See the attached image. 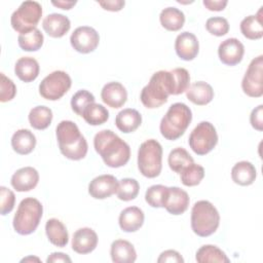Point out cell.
Segmentation results:
<instances>
[{
    "instance_id": "obj_22",
    "label": "cell",
    "mask_w": 263,
    "mask_h": 263,
    "mask_svg": "<svg viewBox=\"0 0 263 263\" xmlns=\"http://www.w3.org/2000/svg\"><path fill=\"white\" fill-rule=\"evenodd\" d=\"M187 99L198 106L208 105L214 99L213 87L204 81H196L189 85L186 90Z\"/></svg>"
},
{
    "instance_id": "obj_9",
    "label": "cell",
    "mask_w": 263,
    "mask_h": 263,
    "mask_svg": "<svg viewBox=\"0 0 263 263\" xmlns=\"http://www.w3.org/2000/svg\"><path fill=\"white\" fill-rule=\"evenodd\" d=\"M188 143L191 150L197 155L210 153L218 143V134L215 126L209 121L199 122L191 132Z\"/></svg>"
},
{
    "instance_id": "obj_5",
    "label": "cell",
    "mask_w": 263,
    "mask_h": 263,
    "mask_svg": "<svg viewBox=\"0 0 263 263\" xmlns=\"http://www.w3.org/2000/svg\"><path fill=\"white\" fill-rule=\"evenodd\" d=\"M43 206L41 202L34 197L24 198L14 214L12 225L16 233L29 235L33 233L42 218Z\"/></svg>"
},
{
    "instance_id": "obj_19",
    "label": "cell",
    "mask_w": 263,
    "mask_h": 263,
    "mask_svg": "<svg viewBox=\"0 0 263 263\" xmlns=\"http://www.w3.org/2000/svg\"><path fill=\"white\" fill-rule=\"evenodd\" d=\"M101 98L108 107L117 109L125 104L127 100V91L120 82L112 81L103 86Z\"/></svg>"
},
{
    "instance_id": "obj_2",
    "label": "cell",
    "mask_w": 263,
    "mask_h": 263,
    "mask_svg": "<svg viewBox=\"0 0 263 263\" xmlns=\"http://www.w3.org/2000/svg\"><path fill=\"white\" fill-rule=\"evenodd\" d=\"M61 153L68 159L80 160L86 156L88 146L77 124L71 120H62L55 128Z\"/></svg>"
},
{
    "instance_id": "obj_8",
    "label": "cell",
    "mask_w": 263,
    "mask_h": 263,
    "mask_svg": "<svg viewBox=\"0 0 263 263\" xmlns=\"http://www.w3.org/2000/svg\"><path fill=\"white\" fill-rule=\"evenodd\" d=\"M42 16V6L37 1H24L10 17L12 29L20 34L36 29Z\"/></svg>"
},
{
    "instance_id": "obj_46",
    "label": "cell",
    "mask_w": 263,
    "mask_h": 263,
    "mask_svg": "<svg viewBox=\"0 0 263 263\" xmlns=\"http://www.w3.org/2000/svg\"><path fill=\"white\" fill-rule=\"evenodd\" d=\"M99 5H101L105 10L109 11H119L125 5L123 0H107V1H98Z\"/></svg>"
},
{
    "instance_id": "obj_11",
    "label": "cell",
    "mask_w": 263,
    "mask_h": 263,
    "mask_svg": "<svg viewBox=\"0 0 263 263\" xmlns=\"http://www.w3.org/2000/svg\"><path fill=\"white\" fill-rule=\"evenodd\" d=\"M243 92L251 98H260L263 95V55L253 59L241 81Z\"/></svg>"
},
{
    "instance_id": "obj_15",
    "label": "cell",
    "mask_w": 263,
    "mask_h": 263,
    "mask_svg": "<svg viewBox=\"0 0 263 263\" xmlns=\"http://www.w3.org/2000/svg\"><path fill=\"white\" fill-rule=\"evenodd\" d=\"M175 50L177 55L183 61L194 60L199 50L197 37L191 32H182L176 38Z\"/></svg>"
},
{
    "instance_id": "obj_32",
    "label": "cell",
    "mask_w": 263,
    "mask_h": 263,
    "mask_svg": "<svg viewBox=\"0 0 263 263\" xmlns=\"http://www.w3.org/2000/svg\"><path fill=\"white\" fill-rule=\"evenodd\" d=\"M195 260L198 263H206V262L229 263L230 262V259L226 256V254L221 249L213 245H204L200 247L195 254Z\"/></svg>"
},
{
    "instance_id": "obj_14",
    "label": "cell",
    "mask_w": 263,
    "mask_h": 263,
    "mask_svg": "<svg viewBox=\"0 0 263 263\" xmlns=\"http://www.w3.org/2000/svg\"><path fill=\"white\" fill-rule=\"evenodd\" d=\"M245 54L243 44L236 38H228L222 41L218 47L220 61L227 66L239 64Z\"/></svg>"
},
{
    "instance_id": "obj_49",
    "label": "cell",
    "mask_w": 263,
    "mask_h": 263,
    "mask_svg": "<svg viewBox=\"0 0 263 263\" xmlns=\"http://www.w3.org/2000/svg\"><path fill=\"white\" fill-rule=\"evenodd\" d=\"M77 3V1H64V0H58V1H51V4L64 9V10H69L71 9L75 4Z\"/></svg>"
},
{
    "instance_id": "obj_35",
    "label": "cell",
    "mask_w": 263,
    "mask_h": 263,
    "mask_svg": "<svg viewBox=\"0 0 263 263\" xmlns=\"http://www.w3.org/2000/svg\"><path fill=\"white\" fill-rule=\"evenodd\" d=\"M82 117L89 125H101L109 119V111L103 105L92 103L83 111Z\"/></svg>"
},
{
    "instance_id": "obj_42",
    "label": "cell",
    "mask_w": 263,
    "mask_h": 263,
    "mask_svg": "<svg viewBox=\"0 0 263 263\" xmlns=\"http://www.w3.org/2000/svg\"><path fill=\"white\" fill-rule=\"evenodd\" d=\"M0 77V101L2 103H5L11 101L15 97L16 86L10 78L4 75V73H1Z\"/></svg>"
},
{
    "instance_id": "obj_38",
    "label": "cell",
    "mask_w": 263,
    "mask_h": 263,
    "mask_svg": "<svg viewBox=\"0 0 263 263\" xmlns=\"http://www.w3.org/2000/svg\"><path fill=\"white\" fill-rule=\"evenodd\" d=\"M173 81V96L185 92L189 87L190 74L185 68H175L171 71Z\"/></svg>"
},
{
    "instance_id": "obj_24",
    "label": "cell",
    "mask_w": 263,
    "mask_h": 263,
    "mask_svg": "<svg viewBox=\"0 0 263 263\" xmlns=\"http://www.w3.org/2000/svg\"><path fill=\"white\" fill-rule=\"evenodd\" d=\"M35 146L36 137L30 129H17L11 137V147L17 154L27 155L34 150Z\"/></svg>"
},
{
    "instance_id": "obj_44",
    "label": "cell",
    "mask_w": 263,
    "mask_h": 263,
    "mask_svg": "<svg viewBox=\"0 0 263 263\" xmlns=\"http://www.w3.org/2000/svg\"><path fill=\"white\" fill-rule=\"evenodd\" d=\"M250 122L256 130H263V105H259L252 110L250 115Z\"/></svg>"
},
{
    "instance_id": "obj_50",
    "label": "cell",
    "mask_w": 263,
    "mask_h": 263,
    "mask_svg": "<svg viewBox=\"0 0 263 263\" xmlns=\"http://www.w3.org/2000/svg\"><path fill=\"white\" fill-rule=\"evenodd\" d=\"M27 261H37V262H40V260L36 257H27V258H24L22 259V262H27Z\"/></svg>"
},
{
    "instance_id": "obj_4",
    "label": "cell",
    "mask_w": 263,
    "mask_h": 263,
    "mask_svg": "<svg viewBox=\"0 0 263 263\" xmlns=\"http://www.w3.org/2000/svg\"><path fill=\"white\" fill-rule=\"evenodd\" d=\"M191 120V109L184 103H175L170 106L165 115L161 118L160 134L166 140H178L184 135Z\"/></svg>"
},
{
    "instance_id": "obj_21",
    "label": "cell",
    "mask_w": 263,
    "mask_h": 263,
    "mask_svg": "<svg viewBox=\"0 0 263 263\" xmlns=\"http://www.w3.org/2000/svg\"><path fill=\"white\" fill-rule=\"evenodd\" d=\"M144 212L138 206H128L121 211L118 223L119 227L124 232H136L144 224Z\"/></svg>"
},
{
    "instance_id": "obj_10",
    "label": "cell",
    "mask_w": 263,
    "mask_h": 263,
    "mask_svg": "<svg viewBox=\"0 0 263 263\" xmlns=\"http://www.w3.org/2000/svg\"><path fill=\"white\" fill-rule=\"evenodd\" d=\"M72 84L71 77L62 70L48 74L39 84L40 96L48 101H58L68 92Z\"/></svg>"
},
{
    "instance_id": "obj_37",
    "label": "cell",
    "mask_w": 263,
    "mask_h": 263,
    "mask_svg": "<svg viewBox=\"0 0 263 263\" xmlns=\"http://www.w3.org/2000/svg\"><path fill=\"white\" fill-rule=\"evenodd\" d=\"M140 190L139 182L136 179L132 178H124L119 181L118 189H117V197L123 201H129L135 199Z\"/></svg>"
},
{
    "instance_id": "obj_43",
    "label": "cell",
    "mask_w": 263,
    "mask_h": 263,
    "mask_svg": "<svg viewBox=\"0 0 263 263\" xmlns=\"http://www.w3.org/2000/svg\"><path fill=\"white\" fill-rule=\"evenodd\" d=\"M0 196V213L2 216H5L13 210L15 203V195L10 189L6 188L5 186H1Z\"/></svg>"
},
{
    "instance_id": "obj_26",
    "label": "cell",
    "mask_w": 263,
    "mask_h": 263,
    "mask_svg": "<svg viewBox=\"0 0 263 263\" xmlns=\"http://www.w3.org/2000/svg\"><path fill=\"white\" fill-rule=\"evenodd\" d=\"M142 123V115L139 111L132 108L121 110L115 118V124L117 128L124 133L129 134L135 132Z\"/></svg>"
},
{
    "instance_id": "obj_1",
    "label": "cell",
    "mask_w": 263,
    "mask_h": 263,
    "mask_svg": "<svg viewBox=\"0 0 263 263\" xmlns=\"http://www.w3.org/2000/svg\"><path fill=\"white\" fill-rule=\"evenodd\" d=\"M93 147L109 167H121L128 162L130 157L129 145L111 129L97 133L93 138Z\"/></svg>"
},
{
    "instance_id": "obj_12",
    "label": "cell",
    "mask_w": 263,
    "mask_h": 263,
    "mask_svg": "<svg viewBox=\"0 0 263 263\" xmlns=\"http://www.w3.org/2000/svg\"><path fill=\"white\" fill-rule=\"evenodd\" d=\"M99 33L89 26H81L76 28L70 36L72 47L80 53L92 52L99 45Z\"/></svg>"
},
{
    "instance_id": "obj_18",
    "label": "cell",
    "mask_w": 263,
    "mask_h": 263,
    "mask_svg": "<svg viewBox=\"0 0 263 263\" xmlns=\"http://www.w3.org/2000/svg\"><path fill=\"white\" fill-rule=\"evenodd\" d=\"M39 182V174L32 166L18 168L11 176V186L18 192H27L34 189Z\"/></svg>"
},
{
    "instance_id": "obj_31",
    "label": "cell",
    "mask_w": 263,
    "mask_h": 263,
    "mask_svg": "<svg viewBox=\"0 0 263 263\" xmlns=\"http://www.w3.org/2000/svg\"><path fill=\"white\" fill-rule=\"evenodd\" d=\"M28 119L33 128L42 130L50 125L52 120V111L46 106H36L31 109Z\"/></svg>"
},
{
    "instance_id": "obj_23",
    "label": "cell",
    "mask_w": 263,
    "mask_h": 263,
    "mask_svg": "<svg viewBox=\"0 0 263 263\" xmlns=\"http://www.w3.org/2000/svg\"><path fill=\"white\" fill-rule=\"evenodd\" d=\"M110 255L114 263H133L137 259L134 246L125 239L114 240L111 245Z\"/></svg>"
},
{
    "instance_id": "obj_30",
    "label": "cell",
    "mask_w": 263,
    "mask_h": 263,
    "mask_svg": "<svg viewBox=\"0 0 263 263\" xmlns=\"http://www.w3.org/2000/svg\"><path fill=\"white\" fill-rule=\"evenodd\" d=\"M261 13L262 10L260 9L256 15H248L240 22V32L246 38L257 40L263 37Z\"/></svg>"
},
{
    "instance_id": "obj_16",
    "label": "cell",
    "mask_w": 263,
    "mask_h": 263,
    "mask_svg": "<svg viewBox=\"0 0 263 263\" xmlns=\"http://www.w3.org/2000/svg\"><path fill=\"white\" fill-rule=\"evenodd\" d=\"M98 246V235L89 227L76 230L72 237V250L77 254L85 255L91 253Z\"/></svg>"
},
{
    "instance_id": "obj_41",
    "label": "cell",
    "mask_w": 263,
    "mask_h": 263,
    "mask_svg": "<svg viewBox=\"0 0 263 263\" xmlns=\"http://www.w3.org/2000/svg\"><path fill=\"white\" fill-rule=\"evenodd\" d=\"M205 29L212 35L217 37L224 36L229 31V23L225 17L222 16H213L206 20Z\"/></svg>"
},
{
    "instance_id": "obj_25",
    "label": "cell",
    "mask_w": 263,
    "mask_h": 263,
    "mask_svg": "<svg viewBox=\"0 0 263 263\" xmlns=\"http://www.w3.org/2000/svg\"><path fill=\"white\" fill-rule=\"evenodd\" d=\"M40 67L38 62L32 57H22L14 65V73L20 80L31 82L39 75Z\"/></svg>"
},
{
    "instance_id": "obj_29",
    "label": "cell",
    "mask_w": 263,
    "mask_h": 263,
    "mask_svg": "<svg viewBox=\"0 0 263 263\" xmlns=\"http://www.w3.org/2000/svg\"><path fill=\"white\" fill-rule=\"evenodd\" d=\"M161 26L167 31H179L185 23V14L177 7H166L159 14Z\"/></svg>"
},
{
    "instance_id": "obj_7",
    "label": "cell",
    "mask_w": 263,
    "mask_h": 263,
    "mask_svg": "<svg viewBox=\"0 0 263 263\" xmlns=\"http://www.w3.org/2000/svg\"><path fill=\"white\" fill-rule=\"evenodd\" d=\"M138 168L149 179L160 175L162 168V147L154 139H149L140 145L138 150Z\"/></svg>"
},
{
    "instance_id": "obj_39",
    "label": "cell",
    "mask_w": 263,
    "mask_h": 263,
    "mask_svg": "<svg viewBox=\"0 0 263 263\" xmlns=\"http://www.w3.org/2000/svg\"><path fill=\"white\" fill-rule=\"evenodd\" d=\"M167 188L164 185H152L150 186L145 193L146 202L152 208H163Z\"/></svg>"
},
{
    "instance_id": "obj_48",
    "label": "cell",
    "mask_w": 263,
    "mask_h": 263,
    "mask_svg": "<svg viewBox=\"0 0 263 263\" xmlns=\"http://www.w3.org/2000/svg\"><path fill=\"white\" fill-rule=\"evenodd\" d=\"M46 262L47 263H51V262H69L71 263L72 260L71 258L65 254V253H61V252H54V253H51L48 258L46 259Z\"/></svg>"
},
{
    "instance_id": "obj_27",
    "label": "cell",
    "mask_w": 263,
    "mask_h": 263,
    "mask_svg": "<svg viewBox=\"0 0 263 263\" xmlns=\"http://www.w3.org/2000/svg\"><path fill=\"white\" fill-rule=\"evenodd\" d=\"M257 177V171L253 163L247 160L235 163L231 170L232 181L240 186L252 185Z\"/></svg>"
},
{
    "instance_id": "obj_40",
    "label": "cell",
    "mask_w": 263,
    "mask_h": 263,
    "mask_svg": "<svg viewBox=\"0 0 263 263\" xmlns=\"http://www.w3.org/2000/svg\"><path fill=\"white\" fill-rule=\"evenodd\" d=\"M95 97L91 92L86 89H80L75 92L71 99V108L79 116H82L83 111L95 102Z\"/></svg>"
},
{
    "instance_id": "obj_6",
    "label": "cell",
    "mask_w": 263,
    "mask_h": 263,
    "mask_svg": "<svg viewBox=\"0 0 263 263\" xmlns=\"http://www.w3.org/2000/svg\"><path fill=\"white\" fill-rule=\"evenodd\" d=\"M220 224V215L216 206L209 200L196 201L191 210V228L193 232L206 237L216 232Z\"/></svg>"
},
{
    "instance_id": "obj_20",
    "label": "cell",
    "mask_w": 263,
    "mask_h": 263,
    "mask_svg": "<svg viewBox=\"0 0 263 263\" xmlns=\"http://www.w3.org/2000/svg\"><path fill=\"white\" fill-rule=\"evenodd\" d=\"M42 28L52 38H61L71 28L70 20L62 13H50L42 21Z\"/></svg>"
},
{
    "instance_id": "obj_45",
    "label": "cell",
    "mask_w": 263,
    "mask_h": 263,
    "mask_svg": "<svg viewBox=\"0 0 263 263\" xmlns=\"http://www.w3.org/2000/svg\"><path fill=\"white\" fill-rule=\"evenodd\" d=\"M157 262L158 263H166V262H170V263H183L184 262V259L183 257L180 255L179 252L175 251V250H166V251H163L158 259H157Z\"/></svg>"
},
{
    "instance_id": "obj_17",
    "label": "cell",
    "mask_w": 263,
    "mask_h": 263,
    "mask_svg": "<svg viewBox=\"0 0 263 263\" xmlns=\"http://www.w3.org/2000/svg\"><path fill=\"white\" fill-rule=\"evenodd\" d=\"M190 199L188 193L179 187H168L163 208L172 215H181L188 209Z\"/></svg>"
},
{
    "instance_id": "obj_13",
    "label": "cell",
    "mask_w": 263,
    "mask_h": 263,
    "mask_svg": "<svg viewBox=\"0 0 263 263\" xmlns=\"http://www.w3.org/2000/svg\"><path fill=\"white\" fill-rule=\"evenodd\" d=\"M118 184V180L113 175H101L89 182L88 193L96 199H105L117 192Z\"/></svg>"
},
{
    "instance_id": "obj_33",
    "label": "cell",
    "mask_w": 263,
    "mask_h": 263,
    "mask_svg": "<svg viewBox=\"0 0 263 263\" xmlns=\"http://www.w3.org/2000/svg\"><path fill=\"white\" fill-rule=\"evenodd\" d=\"M44 37L39 29L20 34L17 37L18 46L25 51H37L43 45Z\"/></svg>"
},
{
    "instance_id": "obj_47",
    "label": "cell",
    "mask_w": 263,
    "mask_h": 263,
    "mask_svg": "<svg viewBox=\"0 0 263 263\" xmlns=\"http://www.w3.org/2000/svg\"><path fill=\"white\" fill-rule=\"evenodd\" d=\"M202 3L209 10L221 11L226 7L228 2L226 0H203Z\"/></svg>"
},
{
    "instance_id": "obj_28",
    "label": "cell",
    "mask_w": 263,
    "mask_h": 263,
    "mask_svg": "<svg viewBox=\"0 0 263 263\" xmlns=\"http://www.w3.org/2000/svg\"><path fill=\"white\" fill-rule=\"evenodd\" d=\"M45 233L48 240L57 247L64 248L69 241L68 230L59 219L51 218L46 221Z\"/></svg>"
},
{
    "instance_id": "obj_36",
    "label": "cell",
    "mask_w": 263,
    "mask_h": 263,
    "mask_svg": "<svg viewBox=\"0 0 263 263\" xmlns=\"http://www.w3.org/2000/svg\"><path fill=\"white\" fill-rule=\"evenodd\" d=\"M204 178V168L197 163H190L180 173V179L183 185L193 187L198 185Z\"/></svg>"
},
{
    "instance_id": "obj_3",
    "label": "cell",
    "mask_w": 263,
    "mask_h": 263,
    "mask_svg": "<svg viewBox=\"0 0 263 263\" xmlns=\"http://www.w3.org/2000/svg\"><path fill=\"white\" fill-rule=\"evenodd\" d=\"M170 95H173L171 71L160 70L155 72L149 83L143 87L140 100L146 108L155 109L165 104Z\"/></svg>"
},
{
    "instance_id": "obj_34",
    "label": "cell",
    "mask_w": 263,
    "mask_h": 263,
    "mask_svg": "<svg viewBox=\"0 0 263 263\" xmlns=\"http://www.w3.org/2000/svg\"><path fill=\"white\" fill-rule=\"evenodd\" d=\"M167 162H168L170 168L173 172L180 174L185 166H187L188 164L194 161L192 156L188 153L187 150H185L182 147H177L170 152L167 157Z\"/></svg>"
}]
</instances>
